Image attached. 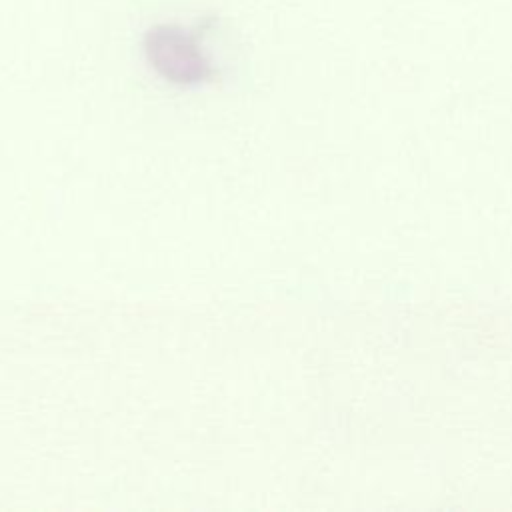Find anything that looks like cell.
Wrapping results in <instances>:
<instances>
[{
  "mask_svg": "<svg viewBox=\"0 0 512 512\" xmlns=\"http://www.w3.org/2000/svg\"><path fill=\"white\" fill-rule=\"evenodd\" d=\"M146 54L154 68L172 82H200L210 64L198 42L178 26H156L146 38Z\"/></svg>",
  "mask_w": 512,
  "mask_h": 512,
  "instance_id": "1",
  "label": "cell"
}]
</instances>
